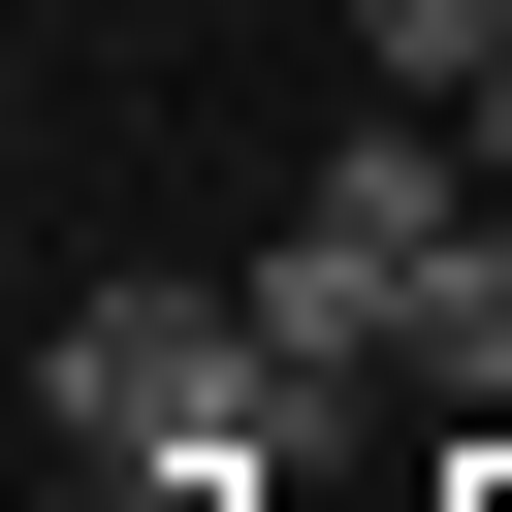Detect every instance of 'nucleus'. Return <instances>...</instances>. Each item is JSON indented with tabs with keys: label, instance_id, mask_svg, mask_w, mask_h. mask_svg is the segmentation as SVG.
Wrapping results in <instances>:
<instances>
[{
	"label": "nucleus",
	"instance_id": "f257e3e1",
	"mask_svg": "<svg viewBox=\"0 0 512 512\" xmlns=\"http://www.w3.org/2000/svg\"><path fill=\"white\" fill-rule=\"evenodd\" d=\"M256 320H288V384H320V416H352V384L512 416V192H480V128H352V160H320V224L256 256Z\"/></svg>",
	"mask_w": 512,
	"mask_h": 512
},
{
	"label": "nucleus",
	"instance_id": "f03ea898",
	"mask_svg": "<svg viewBox=\"0 0 512 512\" xmlns=\"http://www.w3.org/2000/svg\"><path fill=\"white\" fill-rule=\"evenodd\" d=\"M32 448H96L128 512H256V480L320 448V384H288L256 288H64V320H32Z\"/></svg>",
	"mask_w": 512,
	"mask_h": 512
},
{
	"label": "nucleus",
	"instance_id": "7ed1b4c3",
	"mask_svg": "<svg viewBox=\"0 0 512 512\" xmlns=\"http://www.w3.org/2000/svg\"><path fill=\"white\" fill-rule=\"evenodd\" d=\"M352 64H384V96H480V64H512V0H352Z\"/></svg>",
	"mask_w": 512,
	"mask_h": 512
},
{
	"label": "nucleus",
	"instance_id": "20e7f679",
	"mask_svg": "<svg viewBox=\"0 0 512 512\" xmlns=\"http://www.w3.org/2000/svg\"><path fill=\"white\" fill-rule=\"evenodd\" d=\"M480 192H512V64H480Z\"/></svg>",
	"mask_w": 512,
	"mask_h": 512
}]
</instances>
